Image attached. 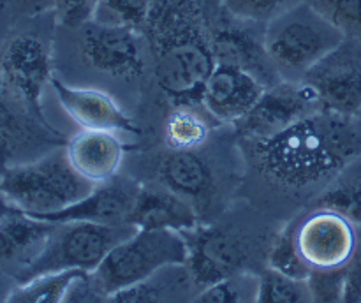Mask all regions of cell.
<instances>
[{
    "instance_id": "cell-3",
    "label": "cell",
    "mask_w": 361,
    "mask_h": 303,
    "mask_svg": "<svg viewBox=\"0 0 361 303\" xmlns=\"http://www.w3.org/2000/svg\"><path fill=\"white\" fill-rule=\"evenodd\" d=\"M348 35L310 2L286 7L264 30V46L282 80H302L307 70Z\"/></svg>"
},
{
    "instance_id": "cell-5",
    "label": "cell",
    "mask_w": 361,
    "mask_h": 303,
    "mask_svg": "<svg viewBox=\"0 0 361 303\" xmlns=\"http://www.w3.org/2000/svg\"><path fill=\"white\" fill-rule=\"evenodd\" d=\"M187 257L189 245L183 233L171 229H136L113 247L90 275L104 299H108L113 292L147 280L162 268L187 264Z\"/></svg>"
},
{
    "instance_id": "cell-21",
    "label": "cell",
    "mask_w": 361,
    "mask_h": 303,
    "mask_svg": "<svg viewBox=\"0 0 361 303\" xmlns=\"http://www.w3.org/2000/svg\"><path fill=\"white\" fill-rule=\"evenodd\" d=\"M210 120L215 118L204 108L201 111L192 102H178L166 118V144L171 150H196L210 136Z\"/></svg>"
},
{
    "instance_id": "cell-30",
    "label": "cell",
    "mask_w": 361,
    "mask_h": 303,
    "mask_svg": "<svg viewBox=\"0 0 361 303\" xmlns=\"http://www.w3.org/2000/svg\"><path fill=\"white\" fill-rule=\"evenodd\" d=\"M221 2L224 9L238 20L268 23L271 18L288 7L289 0H221Z\"/></svg>"
},
{
    "instance_id": "cell-27",
    "label": "cell",
    "mask_w": 361,
    "mask_h": 303,
    "mask_svg": "<svg viewBox=\"0 0 361 303\" xmlns=\"http://www.w3.org/2000/svg\"><path fill=\"white\" fill-rule=\"evenodd\" d=\"M154 0H101L94 21L137 30L150 18Z\"/></svg>"
},
{
    "instance_id": "cell-19",
    "label": "cell",
    "mask_w": 361,
    "mask_h": 303,
    "mask_svg": "<svg viewBox=\"0 0 361 303\" xmlns=\"http://www.w3.org/2000/svg\"><path fill=\"white\" fill-rule=\"evenodd\" d=\"M56 224L20 210H13L0 217V261H23L28 264L39 252Z\"/></svg>"
},
{
    "instance_id": "cell-26",
    "label": "cell",
    "mask_w": 361,
    "mask_h": 303,
    "mask_svg": "<svg viewBox=\"0 0 361 303\" xmlns=\"http://www.w3.org/2000/svg\"><path fill=\"white\" fill-rule=\"evenodd\" d=\"M317 204L319 208L337 211L361 228V176L341 178L334 182L321 194Z\"/></svg>"
},
{
    "instance_id": "cell-35",
    "label": "cell",
    "mask_w": 361,
    "mask_h": 303,
    "mask_svg": "<svg viewBox=\"0 0 361 303\" xmlns=\"http://www.w3.org/2000/svg\"><path fill=\"white\" fill-rule=\"evenodd\" d=\"M0 178H2V168H0ZM13 210H14V208L11 206L9 201H7L6 196H4L2 189H0V217H2V215H6V214H9V211H13Z\"/></svg>"
},
{
    "instance_id": "cell-36",
    "label": "cell",
    "mask_w": 361,
    "mask_h": 303,
    "mask_svg": "<svg viewBox=\"0 0 361 303\" xmlns=\"http://www.w3.org/2000/svg\"><path fill=\"white\" fill-rule=\"evenodd\" d=\"M355 118H356V122H358L360 125H361V106H360V109H358V111L355 113Z\"/></svg>"
},
{
    "instance_id": "cell-1",
    "label": "cell",
    "mask_w": 361,
    "mask_h": 303,
    "mask_svg": "<svg viewBox=\"0 0 361 303\" xmlns=\"http://www.w3.org/2000/svg\"><path fill=\"white\" fill-rule=\"evenodd\" d=\"M250 144L254 166L264 178L300 189L338 175L361 155V125L355 115L321 109Z\"/></svg>"
},
{
    "instance_id": "cell-13",
    "label": "cell",
    "mask_w": 361,
    "mask_h": 303,
    "mask_svg": "<svg viewBox=\"0 0 361 303\" xmlns=\"http://www.w3.org/2000/svg\"><path fill=\"white\" fill-rule=\"evenodd\" d=\"M140 190L141 185L136 180L116 175L108 182L97 183L90 194L71 206L35 218H42L53 224H66V222H92L102 225L130 224Z\"/></svg>"
},
{
    "instance_id": "cell-28",
    "label": "cell",
    "mask_w": 361,
    "mask_h": 303,
    "mask_svg": "<svg viewBox=\"0 0 361 303\" xmlns=\"http://www.w3.org/2000/svg\"><path fill=\"white\" fill-rule=\"evenodd\" d=\"M295 225L296 222L288 225L279 235V238L275 240L274 247L270 250V256H268V268L281 271L284 275H289V277L303 278L305 280L312 270L307 266L303 257L300 256V250L296 247L295 240Z\"/></svg>"
},
{
    "instance_id": "cell-4",
    "label": "cell",
    "mask_w": 361,
    "mask_h": 303,
    "mask_svg": "<svg viewBox=\"0 0 361 303\" xmlns=\"http://www.w3.org/2000/svg\"><path fill=\"white\" fill-rule=\"evenodd\" d=\"M95 183L78 175L66 150L2 168L0 189L14 210L32 217L55 214L83 199Z\"/></svg>"
},
{
    "instance_id": "cell-8",
    "label": "cell",
    "mask_w": 361,
    "mask_h": 303,
    "mask_svg": "<svg viewBox=\"0 0 361 303\" xmlns=\"http://www.w3.org/2000/svg\"><path fill=\"white\" fill-rule=\"evenodd\" d=\"M319 95L323 109L355 115L361 106V41L345 37L302 78Z\"/></svg>"
},
{
    "instance_id": "cell-17",
    "label": "cell",
    "mask_w": 361,
    "mask_h": 303,
    "mask_svg": "<svg viewBox=\"0 0 361 303\" xmlns=\"http://www.w3.org/2000/svg\"><path fill=\"white\" fill-rule=\"evenodd\" d=\"M210 46L215 62L238 67L252 74L264 87H271L282 80L268 55L264 39L259 41L252 32L235 27L221 28L210 39Z\"/></svg>"
},
{
    "instance_id": "cell-15",
    "label": "cell",
    "mask_w": 361,
    "mask_h": 303,
    "mask_svg": "<svg viewBox=\"0 0 361 303\" xmlns=\"http://www.w3.org/2000/svg\"><path fill=\"white\" fill-rule=\"evenodd\" d=\"M49 85L55 90V95L62 104L63 111L81 129L133 134L140 132L136 123L122 111V108L106 92L94 90V88L71 87V85L63 83L56 78H51Z\"/></svg>"
},
{
    "instance_id": "cell-12",
    "label": "cell",
    "mask_w": 361,
    "mask_h": 303,
    "mask_svg": "<svg viewBox=\"0 0 361 303\" xmlns=\"http://www.w3.org/2000/svg\"><path fill=\"white\" fill-rule=\"evenodd\" d=\"M183 236L189 245L187 268L200 291L242 270L247 249L238 236L224 229L197 225Z\"/></svg>"
},
{
    "instance_id": "cell-31",
    "label": "cell",
    "mask_w": 361,
    "mask_h": 303,
    "mask_svg": "<svg viewBox=\"0 0 361 303\" xmlns=\"http://www.w3.org/2000/svg\"><path fill=\"white\" fill-rule=\"evenodd\" d=\"M316 9L330 18L345 35L361 32V0H314Z\"/></svg>"
},
{
    "instance_id": "cell-22",
    "label": "cell",
    "mask_w": 361,
    "mask_h": 303,
    "mask_svg": "<svg viewBox=\"0 0 361 303\" xmlns=\"http://www.w3.org/2000/svg\"><path fill=\"white\" fill-rule=\"evenodd\" d=\"M166 268L159 270L157 273H154L152 277H148L147 280H141V282H137V284L129 285V287L120 289V291L113 292V295L109 296L106 302H120V303L164 302V299H171V296L175 295V292L187 291V289H189V285L194 284L187 264L185 266H183V264H180V266L176 268V271H175V275L171 277V280H168V277H164ZM173 298H175V296H173Z\"/></svg>"
},
{
    "instance_id": "cell-14",
    "label": "cell",
    "mask_w": 361,
    "mask_h": 303,
    "mask_svg": "<svg viewBox=\"0 0 361 303\" xmlns=\"http://www.w3.org/2000/svg\"><path fill=\"white\" fill-rule=\"evenodd\" d=\"M264 88L252 74L217 62L201 90L200 102L215 122L238 123L259 101Z\"/></svg>"
},
{
    "instance_id": "cell-23",
    "label": "cell",
    "mask_w": 361,
    "mask_h": 303,
    "mask_svg": "<svg viewBox=\"0 0 361 303\" xmlns=\"http://www.w3.org/2000/svg\"><path fill=\"white\" fill-rule=\"evenodd\" d=\"M83 273L81 270H60L37 275L27 282H20L11 291L7 302L11 303H60L66 299L71 285Z\"/></svg>"
},
{
    "instance_id": "cell-32",
    "label": "cell",
    "mask_w": 361,
    "mask_h": 303,
    "mask_svg": "<svg viewBox=\"0 0 361 303\" xmlns=\"http://www.w3.org/2000/svg\"><path fill=\"white\" fill-rule=\"evenodd\" d=\"M101 0H51L56 20L69 28H81L94 20Z\"/></svg>"
},
{
    "instance_id": "cell-11",
    "label": "cell",
    "mask_w": 361,
    "mask_h": 303,
    "mask_svg": "<svg viewBox=\"0 0 361 303\" xmlns=\"http://www.w3.org/2000/svg\"><path fill=\"white\" fill-rule=\"evenodd\" d=\"M0 76L7 90L18 95L44 122L41 97L46 85L51 81L48 48L34 35H16L7 42L0 56Z\"/></svg>"
},
{
    "instance_id": "cell-18",
    "label": "cell",
    "mask_w": 361,
    "mask_h": 303,
    "mask_svg": "<svg viewBox=\"0 0 361 303\" xmlns=\"http://www.w3.org/2000/svg\"><path fill=\"white\" fill-rule=\"evenodd\" d=\"M130 224L137 229H171L185 233L197 225V214L189 197L168 187H141Z\"/></svg>"
},
{
    "instance_id": "cell-25",
    "label": "cell",
    "mask_w": 361,
    "mask_h": 303,
    "mask_svg": "<svg viewBox=\"0 0 361 303\" xmlns=\"http://www.w3.org/2000/svg\"><path fill=\"white\" fill-rule=\"evenodd\" d=\"M312 302L307 278H295L268 268L259 277L257 303H309Z\"/></svg>"
},
{
    "instance_id": "cell-7",
    "label": "cell",
    "mask_w": 361,
    "mask_h": 303,
    "mask_svg": "<svg viewBox=\"0 0 361 303\" xmlns=\"http://www.w3.org/2000/svg\"><path fill=\"white\" fill-rule=\"evenodd\" d=\"M319 95L303 80H281L264 88L254 108L235 123L245 140H264L321 111Z\"/></svg>"
},
{
    "instance_id": "cell-34",
    "label": "cell",
    "mask_w": 361,
    "mask_h": 303,
    "mask_svg": "<svg viewBox=\"0 0 361 303\" xmlns=\"http://www.w3.org/2000/svg\"><path fill=\"white\" fill-rule=\"evenodd\" d=\"M6 92H7V87H6V83H4L2 76H0V123H2V120L7 116Z\"/></svg>"
},
{
    "instance_id": "cell-29",
    "label": "cell",
    "mask_w": 361,
    "mask_h": 303,
    "mask_svg": "<svg viewBox=\"0 0 361 303\" xmlns=\"http://www.w3.org/2000/svg\"><path fill=\"white\" fill-rule=\"evenodd\" d=\"M312 302L338 303L344 302L345 266L326 268V270H312L307 277Z\"/></svg>"
},
{
    "instance_id": "cell-6",
    "label": "cell",
    "mask_w": 361,
    "mask_h": 303,
    "mask_svg": "<svg viewBox=\"0 0 361 303\" xmlns=\"http://www.w3.org/2000/svg\"><path fill=\"white\" fill-rule=\"evenodd\" d=\"M133 224L102 225L92 222H66L56 224L41 252L20 270V282L37 275L60 270H81L92 273L97 270L109 250L133 235Z\"/></svg>"
},
{
    "instance_id": "cell-16",
    "label": "cell",
    "mask_w": 361,
    "mask_h": 303,
    "mask_svg": "<svg viewBox=\"0 0 361 303\" xmlns=\"http://www.w3.org/2000/svg\"><path fill=\"white\" fill-rule=\"evenodd\" d=\"M66 155L78 175L97 185L118 175L126 144L111 130L83 129L67 141Z\"/></svg>"
},
{
    "instance_id": "cell-2",
    "label": "cell",
    "mask_w": 361,
    "mask_h": 303,
    "mask_svg": "<svg viewBox=\"0 0 361 303\" xmlns=\"http://www.w3.org/2000/svg\"><path fill=\"white\" fill-rule=\"evenodd\" d=\"M192 13L183 4H166L159 20L166 37L157 51L155 78L159 88L176 104L200 101L217 63L210 41L200 30Z\"/></svg>"
},
{
    "instance_id": "cell-9",
    "label": "cell",
    "mask_w": 361,
    "mask_h": 303,
    "mask_svg": "<svg viewBox=\"0 0 361 303\" xmlns=\"http://www.w3.org/2000/svg\"><path fill=\"white\" fill-rule=\"evenodd\" d=\"M295 240L310 270L345 266L358 247L356 225L328 208L296 221Z\"/></svg>"
},
{
    "instance_id": "cell-20",
    "label": "cell",
    "mask_w": 361,
    "mask_h": 303,
    "mask_svg": "<svg viewBox=\"0 0 361 303\" xmlns=\"http://www.w3.org/2000/svg\"><path fill=\"white\" fill-rule=\"evenodd\" d=\"M162 185L189 199L210 192L214 176L210 166L194 150H171L159 169Z\"/></svg>"
},
{
    "instance_id": "cell-10",
    "label": "cell",
    "mask_w": 361,
    "mask_h": 303,
    "mask_svg": "<svg viewBox=\"0 0 361 303\" xmlns=\"http://www.w3.org/2000/svg\"><path fill=\"white\" fill-rule=\"evenodd\" d=\"M81 55L99 73L133 80L145 70L143 49L134 28L88 21L81 27Z\"/></svg>"
},
{
    "instance_id": "cell-33",
    "label": "cell",
    "mask_w": 361,
    "mask_h": 303,
    "mask_svg": "<svg viewBox=\"0 0 361 303\" xmlns=\"http://www.w3.org/2000/svg\"><path fill=\"white\" fill-rule=\"evenodd\" d=\"M344 302L361 303V243H358L355 254L345 264Z\"/></svg>"
},
{
    "instance_id": "cell-24",
    "label": "cell",
    "mask_w": 361,
    "mask_h": 303,
    "mask_svg": "<svg viewBox=\"0 0 361 303\" xmlns=\"http://www.w3.org/2000/svg\"><path fill=\"white\" fill-rule=\"evenodd\" d=\"M259 277L236 271L229 277L221 278L215 284L201 289L194 302L203 303H250L257 302Z\"/></svg>"
}]
</instances>
